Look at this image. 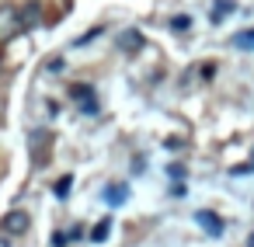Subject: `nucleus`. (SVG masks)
I'll return each instance as SVG.
<instances>
[{"mask_svg": "<svg viewBox=\"0 0 254 247\" xmlns=\"http://www.w3.org/2000/svg\"><path fill=\"white\" fill-rule=\"evenodd\" d=\"M70 188H73V174H63V178L56 181V198H66Z\"/></svg>", "mask_w": 254, "mask_h": 247, "instance_id": "nucleus-11", "label": "nucleus"}, {"mask_svg": "<svg viewBox=\"0 0 254 247\" xmlns=\"http://www.w3.org/2000/svg\"><path fill=\"white\" fill-rule=\"evenodd\" d=\"M251 171H254V164H251Z\"/></svg>", "mask_w": 254, "mask_h": 247, "instance_id": "nucleus-17", "label": "nucleus"}, {"mask_svg": "<svg viewBox=\"0 0 254 247\" xmlns=\"http://www.w3.org/2000/svg\"><path fill=\"white\" fill-rule=\"evenodd\" d=\"M233 46H237V49H254V28L237 32V35H233Z\"/></svg>", "mask_w": 254, "mask_h": 247, "instance_id": "nucleus-9", "label": "nucleus"}, {"mask_svg": "<svg viewBox=\"0 0 254 247\" xmlns=\"http://www.w3.org/2000/svg\"><path fill=\"white\" fill-rule=\"evenodd\" d=\"M188 28H191V18H188V14L171 18V32H188Z\"/></svg>", "mask_w": 254, "mask_h": 247, "instance_id": "nucleus-12", "label": "nucleus"}, {"mask_svg": "<svg viewBox=\"0 0 254 247\" xmlns=\"http://www.w3.org/2000/svg\"><path fill=\"white\" fill-rule=\"evenodd\" d=\"M247 247H254V233H251V237H247Z\"/></svg>", "mask_w": 254, "mask_h": 247, "instance_id": "nucleus-16", "label": "nucleus"}, {"mask_svg": "<svg viewBox=\"0 0 254 247\" xmlns=\"http://www.w3.org/2000/svg\"><path fill=\"white\" fill-rule=\"evenodd\" d=\"M80 112H84V115H98V98H87V101H80Z\"/></svg>", "mask_w": 254, "mask_h": 247, "instance_id": "nucleus-14", "label": "nucleus"}, {"mask_svg": "<svg viewBox=\"0 0 254 247\" xmlns=\"http://www.w3.org/2000/svg\"><path fill=\"white\" fill-rule=\"evenodd\" d=\"M28 212H21V209H14V212H7L4 219H0V230L4 233H11V237H21V233H28Z\"/></svg>", "mask_w": 254, "mask_h": 247, "instance_id": "nucleus-2", "label": "nucleus"}, {"mask_svg": "<svg viewBox=\"0 0 254 247\" xmlns=\"http://www.w3.org/2000/svg\"><path fill=\"white\" fill-rule=\"evenodd\" d=\"M237 4H233V0H216V7H212V14H216V21L223 18V14H230Z\"/></svg>", "mask_w": 254, "mask_h": 247, "instance_id": "nucleus-13", "label": "nucleus"}, {"mask_svg": "<svg viewBox=\"0 0 254 247\" xmlns=\"http://www.w3.org/2000/svg\"><path fill=\"white\" fill-rule=\"evenodd\" d=\"M18 21H21V32H32L42 25V4L39 0H28V4L18 11Z\"/></svg>", "mask_w": 254, "mask_h": 247, "instance_id": "nucleus-3", "label": "nucleus"}, {"mask_svg": "<svg viewBox=\"0 0 254 247\" xmlns=\"http://www.w3.org/2000/svg\"><path fill=\"white\" fill-rule=\"evenodd\" d=\"M66 240H70L66 233H53V247H66Z\"/></svg>", "mask_w": 254, "mask_h": 247, "instance_id": "nucleus-15", "label": "nucleus"}, {"mask_svg": "<svg viewBox=\"0 0 254 247\" xmlns=\"http://www.w3.org/2000/svg\"><path fill=\"white\" fill-rule=\"evenodd\" d=\"M108 233H112V219H101V223L91 230V240H94V244H105V240H108Z\"/></svg>", "mask_w": 254, "mask_h": 247, "instance_id": "nucleus-8", "label": "nucleus"}, {"mask_svg": "<svg viewBox=\"0 0 254 247\" xmlns=\"http://www.w3.org/2000/svg\"><path fill=\"white\" fill-rule=\"evenodd\" d=\"M195 219H198V226H202L209 237H223V219H219L212 209H198V212H195Z\"/></svg>", "mask_w": 254, "mask_h": 247, "instance_id": "nucleus-4", "label": "nucleus"}, {"mask_svg": "<svg viewBox=\"0 0 254 247\" xmlns=\"http://www.w3.org/2000/svg\"><path fill=\"white\" fill-rule=\"evenodd\" d=\"M70 94H73L77 101H87V98H94V87H91V84H73Z\"/></svg>", "mask_w": 254, "mask_h": 247, "instance_id": "nucleus-10", "label": "nucleus"}, {"mask_svg": "<svg viewBox=\"0 0 254 247\" xmlns=\"http://www.w3.org/2000/svg\"><path fill=\"white\" fill-rule=\"evenodd\" d=\"M53 136L46 132V129H35L32 132V139H28V146H32V157H42V150H46V143H49Z\"/></svg>", "mask_w": 254, "mask_h": 247, "instance_id": "nucleus-6", "label": "nucleus"}, {"mask_svg": "<svg viewBox=\"0 0 254 247\" xmlns=\"http://www.w3.org/2000/svg\"><path fill=\"white\" fill-rule=\"evenodd\" d=\"M18 32H21L18 7H11V4H0V46H4V42H11Z\"/></svg>", "mask_w": 254, "mask_h": 247, "instance_id": "nucleus-1", "label": "nucleus"}, {"mask_svg": "<svg viewBox=\"0 0 254 247\" xmlns=\"http://www.w3.org/2000/svg\"><path fill=\"white\" fill-rule=\"evenodd\" d=\"M119 49H122V53H139V49H143V35H139L136 28L122 32V35H119Z\"/></svg>", "mask_w": 254, "mask_h": 247, "instance_id": "nucleus-5", "label": "nucleus"}, {"mask_svg": "<svg viewBox=\"0 0 254 247\" xmlns=\"http://www.w3.org/2000/svg\"><path fill=\"white\" fill-rule=\"evenodd\" d=\"M126 198H129V185H112V188L105 191V202H108V205H122Z\"/></svg>", "mask_w": 254, "mask_h": 247, "instance_id": "nucleus-7", "label": "nucleus"}]
</instances>
